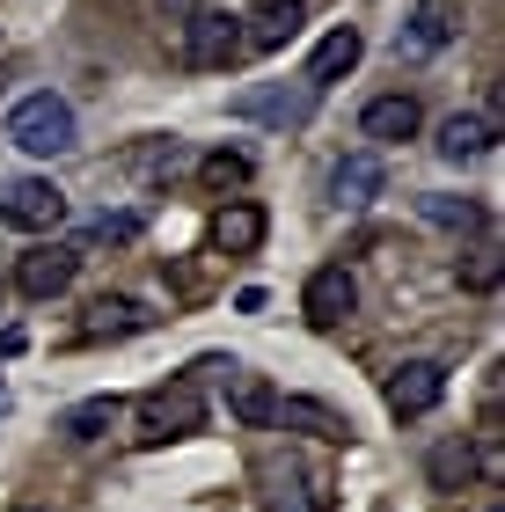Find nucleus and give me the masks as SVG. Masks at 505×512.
<instances>
[{
	"instance_id": "f257e3e1",
	"label": "nucleus",
	"mask_w": 505,
	"mask_h": 512,
	"mask_svg": "<svg viewBox=\"0 0 505 512\" xmlns=\"http://www.w3.org/2000/svg\"><path fill=\"white\" fill-rule=\"evenodd\" d=\"M205 432V395L198 381H169V388H147L132 403V439L140 447H169V439H191Z\"/></svg>"
},
{
	"instance_id": "f03ea898",
	"label": "nucleus",
	"mask_w": 505,
	"mask_h": 512,
	"mask_svg": "<svg viewBox=\"0 0 505 512\" xmlns=\"http://www.w3.org/2000/svg\"><path fill=\"white\" fill-rule=\"evenodd\" d=\"M8 139H15L22 154H44V161H52V154H66V147L81 139V125H74V103H66V96H52V88L22 96V103L8 110Z\"/></svg>"
},
{
	"instance_id": "7ed1b4c3",
	"label": "nucleus",
	"mask_w": 505,
	"mask_h": 512,
	"mask_svg": "<svg viewBox=\"0 0 505 512\" xmlns=\"http://www.w3.org/2000/svg\"><path fill=\"white\" fill-rule=\"evenodd\" d=\"M257 483H264V505L271 512H330V483L315 476L301 454H264L257 461Z\"/></svg>"
},
{
	"instance_id": "20e7f679",
	"label": "nucleus",
	"mask_w": 505,
	"mask_h": 512,
	"mask_svg": "<svg viewBox=\"0 0 505 512\" xmlns=\"http://www.w3.org/2000/svg\"><path fill=\"white\" fill-rule=\"evenodd\" d=\"M183 59H191L198 74H220V66H235V59H242V15H227V8L183 15Z\"/></svg>"
},
{
	"instance_id": "39448f33",
	"label": "nucleus",
	"mask_w": 505,
	"mask_h": 512,
	"mask_svg": "<svg viewBox=\"0 0 505 512\" xmlns=\"http://www.w3.org/2000/svg\"><path fill=\"white\" fill-rule=\"evenodd\" d=\"M0 220L22 227V235H52V227L66 220V191L52 176H15L8 191H0Z\"/></svg>"
},
{
	"instance_id": "423d86ee",
	"label": "nucleus",
	"mask_w": 505,
	"mask_h": 512,
	"mask_svg": "<svg viewBox=\"0 0 505 512\" xmlns=\"http://www.w3.org/2000/svg\"><path fill=\"white\" fill-rule=\"evenodd\" d=\"M74 271H81V249L74 242H37L15 264V293L22 300H59L66 286H74Z\"/></svg>"
},
{
	"instance_id": "0eeeda50",
	"label": "nucleus",
	"mask_w": 505,
	"mask_h": 512,
	"mask_svg": "<svg viewBox=\"0 0 505 512\" xmlns=\"http://www.w3.org/2000/svg\"><path fill=\"white\" fill-rule=\"evenodd\" d=\"M440 395H447V366L440 359H410V366L388 374V410L396 417H432Z\"/></svg>"
},
{
	"instance_id": "6e6552de",
	"label": "nucleus",
	"mask_w": 505,
	"mask_h": 512,
	"mask_svg": "<svg viewBox=\"0 0 505 512\" xmlns=\"http://www.w3.org/2000/svg\"><path fill=\"white\" fill-rule=\"evenodd\" d=\"M308 22V0H257L242 15V52H286Z\"/></svg>"
},
{
	"instance_id": "1a4fd4ad",
	"label": "nucleus",
	"mask_w": 505,
	"mask_h": 512,
	"mask_svg": "<svg viewBox=\"0 0 505 512\" xmlns=\"http://www.w3.org/2000/svg\"><path fill=\"white\" fill-rule=\"evenodd\" d=\"M301 308L315 330H337L344 315L359 308V278L344 271V264H323V271H308V293H301Z\"/></svg>"
},
{
	"instance_id": "9d476101",
	"label": "nucleus",
	"mask_w": 505,
	"mask_h": 512,
	"mask_svg": "<svg viewBox=\"0 0 505 512\" xmlns=\"http://www.w3.org/2000/svg\"><path fill=\"white\" fill-rule=\"evenodd\" d=\"M491 469H498V454H476L462 432L440 439V447H432V461H425L432 491H469V483H476V476H491Z\"/></svg>"
},
{
	"instance_id": "9b49d317",
	"label": "nucleus",
	"mask_w": 505,
	"mask_h": 512,
	"mask_svg": "<svg viewBox=\"0 0 505 512\" xmlns=\"http://www.w3.org/2000/svg\"><path fill=\"white\" fill-rule=\"evenodd\" d=\"M462 37V15H454V0H418L403 22V52L425 59V52H447V44Z\"/></svg>"
},
{
	"instance_id": "f8f14e48",
	"label": "nucleus",
	"mask_w": 505,
	"mask_h": 512,
	"mask_svg": "<svg viewBox=\"0 0 505 512\" xmlns=\"http://www.w3.org/2000/svg\"><path fill=\"white\" fill-rule=\"evenodd\" d=\"M147 300H132V293H103V300H88V322H81V344H103V337H132V330H147Z\"/></svg>"
},
{
	"instance_id": "ddd939ff",
	"label": "nucleus",
	"mask_w": 505,
	"mask_h": 512,
	"mask_svg": "<svg viewBox=\"0 0 505 512\" xmlns=\"http://www.w3.org/2000/svg\"><path fill=\"white\" fill-rule=\"evenodd\" d=\"M418 125H425L418 96H374V103H366V118H359V132L381 139V147H396V139H418Z\"/></svg>"
},
{
	"instance_id": "4468645a",
	"label": "nucleus",
	"mask_w": 505,
	"mask_h": 512,
	"mask_svg": "<svg viewBox=\"0 0 505 512\" xmlns=\"http://www.w3.org/2000/svg\"><path fill=\"white\" fill-rule=\"evenodd\" d=\"M257 242H264V213L249 198H227L220 213H213V249L220 256H249Z\"/></svg>"
},
{
	"instance_id": "2eb2a0df",
	"label": "nucleus",
	"mask_w": 505,
	"mask_h": 512,
	"mask_svg": "<svg viewBox=\"0 0 505 512\" xmlns=\"http://www.w3.org/2000/svg\"><path fill=\"white\" fill-rule=\"evenodd\" d=\"M235 110H242V118H264V125H308L315 118V88L301 81L293 96H286V88H257V96H242Z\"/></svg>"
},
{
	"instance_id": "dca6fc26",
	"label": "nucleus",
	"mask_w": 505,
	"mask_h": 512,
	"mask_svg": "<svg viewBox=\"0 0 505 512\" xmlns=\"http://www.w3.org/2000/svg\"><path fill=\"white\" fill-rule=\"evenodd\" d=\"M227 410H235L249 432H264L271 417H279V395H271L264 374H242V366H227Z\"/></svg>"
},
{
	"instance_id": "f3484780",
	"label": "nucleus",
	"mask_w": 505,
	"mask_h": 512,
	"mask_svg": "<svg viewBox=\"0 0 505 512\" xmlns=\"http://www.w3.org/2000/svg\"><path fill=\"white\" fill-rule=\"evenodd\" d=\"M359 52H366V37L352 30V22H344V30H330L323 44H315V59H308V88L323 96L337 74H352V66H359Z\"/></svg>"
},
{
	"instance_id": "a211bd4d",
	"label": "nucleus",
	"mask_w": 505,
	"mask_h": 512,
	"mask_svg": "<svg viewBox=\"0 0 505 512\" xmlns=\"http://www.w3.org/2000/svg\"><path fill=\"white\" fill-rule=\"evenodd\" d=\"M498 147V125L484 118V110H454V118L440 125V154L447 161H476V154H491Z\"/></svg>"
},
{
	"instance_id": "6ab92c4d",
	"label": "nucleus",
	"mask_w": 505,
	"mask_h": 512,
	"mask_svg": "<svg viewBox=\"0 0 505 512\" xmlns=\"http://www.w3.org/2000/svg\"><path fill=\"white\" fill-rule=\"evenodd\" d=\"M330 198L337 205H374L381 198V161L374 154H344L337 176H330Z\"/></svg>"
},
{
	"instance_id": "aec40b11",
	"label": "nucleus",
	"mask_w": 505,
	"mask_h": 512,
	"mask_svg": "<svg viewBox=\"0 0 505 512\" xmlns=\"http://www.w3.org/2000/svg\"><path fill=\"white\" fill-rule=\"evenodd\" d=\"M418 213L432 227H454V235H484V227H491V213L476 198H418Z\"/></svg>"
},
{
	"instance_id": "412c9836",
	"label": "nucleus",
	"mask_w": 505,
	"mask_h": 512,
	"mask_svg": "<svg viewBox=\"0 0 505 512\" xmlns=\"http://www.w3.org/2000/svg\"><path fill=\"white\" fill-rule=\"evenodd\" d=\"M271 425H308L315 439H352V417H337L330 403H279Z\"/></svg>"
},
{
	"instance_id": "4be33fe9",
	"label": "nucleus",
	"mask_w": 505,
	"mask_h": 512,
	"mask_svg": "<svg viewBox=\"0 0 505 512\" xmlns=\"http://www.w3.org/2000/svg\"><path fill=\"white\" fill-rule=\"evenodd\" d=\"M110 425H118V395H88V403L66 410V432L74 439H103Z\"/></svg>"
},
{
	"instance_id": "5701e85b",
	"label": "nucleus",
	"mask_w": 505,
	"mask_h": 512,
	"mask_svg": "<svg viewBox=\"0 0 505 512\" xmlns=\"http://www.w3.org/2000/svg\"><path fill=\"white\" fill-rule=\"evenodd\" d=\"M198 176L213 183V191H242V183H249V154L242 147H220V154L198 161Z\"/></svg>"
},
{
	"instance_id": "b1692460",
	"label": "nucleus",
	"mask_w": 505,
	"mask_h": 512,
	"mask_svg": "<svg viewBox=\"0 0 505 512\" xmlns=\"http://www.w3.org/2000/svg\"><path fill=\"white\" fill-rule=\"evenodd\" d=\"M132 169H140L147 183H162V176H176V169H183V147H176V139H154V147L132 154Z\"/></svg>"
},
{
	"instance_id": "393cba45",
	"label": "nucleus",
	"mask_w": 505,
	"mask_h": 512,
	"mask_svg": "<svg viewBox=\"0 0 505 512\" xmlns=\"http://www.w3.org/2000/svg\"><path fill=\"white\" fill-rule=\"evenodd\" d=\"M88 242H110V249H125V242H140V213H103L96 227H88Z\"/></svg>"
},
{
	"instance_id": "a878e982",
	"label": "nucleus",
	"mask_w": 505,
	"mask_h": 512,
	"mask_svg": "<svg viewBox=\"0 0 505 512\" xmlns=\"http://www.w3.org/2000/svg\"><path fill=\"white\" fill-rule=\"evenodd\" d=\"M462 286H469V293H491V286H498V249H476V256H469V264H462Z\"/></svg>"
},
{
	"instance_id": "bb28decb",
	"label": "nucleus",
	"mask_w": 505,
	"mask_h": 512,
	"mask_svg": "<svg viewBox=\"0 0 505 512\" xmlns=\"http://www.w3.org/2000/svg\"><path fill=\"white\" fill-rule=\"evenodd\" d=\"M198 8H205V0H162V15H169V22H183V15H198Z\"/></svg>"
},
{
	"instance_id": "cd10ccee",
	"label": "nucleus",
	"mask_w": 505,
	"mask_h": 512,
	"mask_svg": "<svg viewBox=\"0 0 505 512\" xmlns=\"http://www.w3.org/2000/svg\"><path fill=\"white\" fill-rule=\"evenodd\" d=\"M8 512H59V505H44V498H22V505H8Z\"/></svg>"
}]
</instances>
